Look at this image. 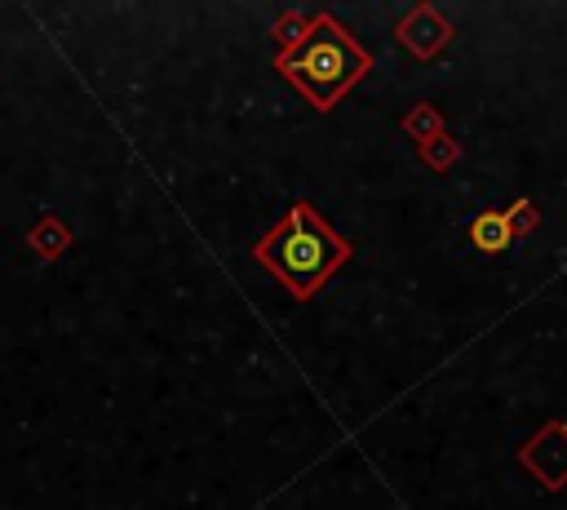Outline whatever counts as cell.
<instances>
[{
	"instance_id": "1",
	"label": "cell",
	"mask_w": 567,
	"mask_h": 510,
	"mask_svg": "<svg viewBox=\"0 0 567 510\" xmlns=\"http://www.w3.org/2000/svg\"><path fill=\"white\" fill-rule=\"evenodd\" d=\"M252 253L279 284L292 288V297H310L350 257V244L310 204H292V213Z\"/></svg>"
},
{
	"instance_id": "2",
	"label": "cell",
	"mask_w": 567,
	"mask_h": 510,
	"mask_svg": "<svg viewBox=\"0 0 567 510\" xmlns=\"http://www.w3.org/2000/svg\"><path fill=\"white\" fill-rule=\"evenodd\" d=\"M368 67H372V58H368L332 18H319V22H315V31H310V40H306L301 53L279 58V71H284L319 111H328Z\"/></svg>"
},
{
	"instance_id": "3",
	"label": "cell",
	"mask_w": 567,
	"mask_h": 510,
	"mask_svg": "<svg viewBox=\"0 0 567 510\" xmlns=\"http://www.w3.org/2000/svg\"><path fill=\"white\" fill-rule=\"evenodd\" d=\"M470 239H474V248H483V253H501V248H509V239H514V222H509V213H501V208H483V213L470 222Z\"/></svg>"
}]
</instances>
